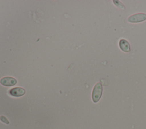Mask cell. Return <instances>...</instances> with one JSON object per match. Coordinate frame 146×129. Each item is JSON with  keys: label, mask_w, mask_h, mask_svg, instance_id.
<instances>
[{"label": "cell", "mask_w": 146, "mask_h": 129, "mask_svg": "<svg viewBox=\"0 0 146 129\" xmlns=\"http://www.w3.org/2000/svg\"><path fill=\"white\" fill-rule=\"evenodd\" d=\"M102 85L100 82L96 84L92 93V99L94 103H96L100 100L102 95Z\"/></svg>", "instance_id": "1"}, {"label": "cell", "mask_w": 146, "mask_h": 129, "mask_svg": "<svg viewBox=\"0 0 146 129\" xmlns=\"http://www.w3.org/2000/svg\"><path fill=\"white\" fill-rule=\"evenodd\" d=\"M146 20V14L144 13H137L130 16L128 21L131 23H139Z\"/></svg>", "instance_id": "2"}, {"label": "cell", "mask_w": 146, "mask_h": 129, "mask_svg": "<svg viewBox=\"0 0 146 129\" xmlns=\"http://www.w3.org/2000/svg\"><path fill=\"white\" fill-rule=\"evenodd\" d=\"M17 82V81L15 78L11 77H5L1 79L0 83L6 86H10L15 85Z\"/></svg>", "instance_id": "3"}, {"label": "cell", "mask_w": 146, "mask_h": 129, "mask_svg": "<svg viewBox=\"0 0 146 129\" xmlns=\"http://www.w3.org/2000/svg\"><path fill=\"white\" fill-rule=\"evenodd\" d=\"M25 93V90L21 87L14 88L9 91V93L13 97H21Z\"/></svg>", "instance_id": "4"}, {"label": "cell", "mask_w": 146, "mask_h": 129, "mask_svg": "<svg viewBox=\"0 0 146 129\" xmlns=\"http://www.w3.org/2000/svg\"><path fill=\"white\" fill-rule=\"evenodd\" d=\"M120 48L125 52H129L130 51V44L128 41L125 39H120L119 41Z\"/></svg>", "instance_id": "5"}, {"label": "cell", "mask_w": 146, "mask_h": 129, "mask_svg": "<svg viewBox=\"0 0 146 129\" xmlns=\"http://www.w3.org/2000/svg\"><path fill=\"white\" fill-rule=\"evenodd\" d=\"M113 3L117 7H119L121 9H125V6L123 5V4L122 3H121L119 1H113Z\"/></svg>", "instance_id": "6"}, {"label": "cell", "mask_w": 146, "mask_h": 129, "mask_svg": "<svg viewBox=\"0 0 146 129\" xmlns=\"http://www.w3.org/2000/svg\"><path fill=\"white\" fill-rule=\"evenodd\" d=\"M0 120L2 122H3V123H6L7 124H8L9 123V122L8 119L5 116H3V115H2V116H0Z\"/></svg>", "instance_id": "7"}]
</instances>
